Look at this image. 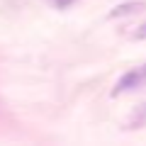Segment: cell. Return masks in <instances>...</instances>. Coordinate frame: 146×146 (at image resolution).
I'll return each instance as SVG.
<instances>
[{"instance_id":"1","label":"cell","mask_w":146,"mask_h":146,"mask_svg":"<svg viewBox=\"0 0 146 146\" xmlns=\"http://www.w3.org/2000/svg\"><path fill=\"white\" fill-rule=\"evenodd\" d=\"M139 88H146V63H141V66H136V68H131V71H127L124 76L117 80V85H115V90H112V95L131 93V90H139Z\"/></svg>"},{"instance_id":"4","label":"cell","mask_w":146,"mask_h":146,"mask_svg":"<svg viewBox=\"0 0 146 146\" xmlns=\"http://www.w3.org/2000/svg\"><path fill=\"white\" fill-rule=\"evenodd\" d=\"M134 36H136V39H146V25H141V27H139V32H136Z\"/></svg>"},{"instance_id":"2","label":"cell","mask_w":146,"mask_h":146,"mask_svg":"<svg viewBox=\"0 0 146 146\" xmlns=\"http://www.w3.org/2000/svg\"><path fill=\"white\" fill-rule=\"evenodd\" d=\"M134 5H141V3H129V5H122V7H115V12L112 15H127V12H134L131 7Z\"/></svg>"},{"instance_id":"3","label":"cell","mask_w":146,"mask_h":146,"mask_svg":"<svg viewBox=\"0 0 146 146\" xmlns=\"http://www.w3.org/2000/svg\"><path fill=\"white\" fill-rule=\"evenodd\" d=\"M49 3H51L54 7H58V10H66V7H68V5H73L76 0H49Z\"/></svg>"}]
</instances>
